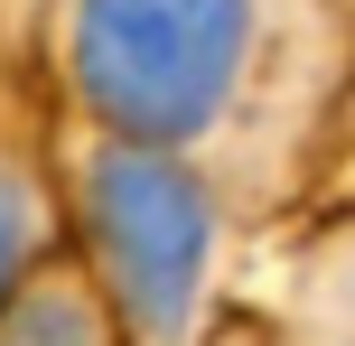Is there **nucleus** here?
Segmentation results:
<instances>
[{"instance_id":"nucleus-1","label":"nucleus","mask_w":355,"mask_h":346,"mask_svg":"<svg viewBox=\"0 0 355 346\" xmlns=\"http://www.w3.org/2000/svg\"><path fill=\"white\" fill-rule=\"evenodd\" d=\"M37 75L56 122L178 159L225 216H271L309 178L355 75L346 0H47Z\"/></svg>"},{"instance_id":"nucleus-2","label":"nucleus","mask_w":355,"mask_h":346,"mask_svg":"<svg viewBox=\"0 0 355 346\" xmlns=\"http://www.w3.org/2000/svg\"><path fill=\"white\" fill-rule=\"evenodd\" d=\"M56 197H66V253L103 291L122 346H196L225 253L215 187L178 159L56 122Z\"/></svg>"},{"instance_id":"nucleus-3","label":"nucleus","mask_w":355,"mask_h":346,"mask_svg":"<svg viewBox=\"0 0 355 346\" xmlns=\"http://www.w3.org/2000/svg\"><path fill=\"white\" fill-rule=\"evenodd\" d=\"M66 253V197H56V122L19 112V85H0V309Z\"/></svg>"},{"instance_id":"nucleus-4","label":"nucleus","mask_w":355,"mask_h":346,"mask_svg":"<svg viewBox=\"0 0 355 346\" xmlns=\"http://www.w3.org/2000/svg\"><path fill=\"white\" fill-rule=\"evenodd\" d=\"M0 346H122V328H112L103 291L85 281V262L56 253L47 272L0 309Z\"/></svg>"},{"instance_id":"nucleus-5","label":"nucleus","mask_w":355,"mask_h":346,"mask_svg":"<svg viewBox=\"0 0 355 346\" xmlns=\"http://www.w3.org/2000/svg\"><path fill=\"white\" fill-rule=\"evenodd\" d=\"M290 346H355V243H337L300 281V337Z\"/></svg>"}]
</instances>
